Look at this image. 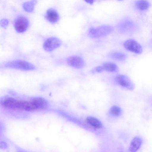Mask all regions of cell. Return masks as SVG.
Listing matches in <instances>:
<instances>
[{
    "label": "cell",
    "instance_id": "obj_1",
    "mask_svg": "<svg viewBox=\"0 0 152 152\" xmlns=\"http://www.w3.org/2000/svg\"><path fill=\"white\" fill-rule=\"evenodd\" d=\"M3 66L7 68L25 71L33 70L35 69V66L31 63L21 60H15L9 61L5 63Z\"/></svg>",
    "mask_w": 152,
    "mask_h": 152
},
{
    "label": "cell",
    "instance_id": "obj_2",
    "mask_svg": "<svg viewBox=\"0 0 152 152\" xmlns=\"http://www.w3.org/2000/svg\"><path fill=\"white\" fill-rule=\"evenodd\" d=\"M111 26L104 25L96 27H91L88 30V34L91 37L96 38L106 36L113 30Z\"/></svg>",
    "mask_w": 152,
    "mask_h": 152
},
{
    "label": "cell",
    "instance_id": "obj_3",
    "mask_svg": "<svg viewBox=\"0 0 152 152\" xmlns=\"http://www.w3.org/2000/svg\"><path fill=\"white\" fill-rule=\"evenodd\" d=\"M0 104L3 107L8 109L22 110V100H18L11 97L6 96L1 99Z\"/></svg>",
    "mask_w": 152,
    "mask_h": 152
},
{
    "label": "cell",
    "instance_id": "obj_4",
    "mask_svg": "<svg viewBox=\"0 0 152 152\" xmlns=\"http://www.w3.org/2000/svg\"><path fill=\"white\" fill-rule=\"evenodd\" d=\"M14 25L15 28L17 32L22 33L28 29L29 25V21L26 17L19 15L15 20Z\"/></svg>",
    "mask_w": 152,
    "mask_h": 152
},
{
    "label": "cell",
    "instance_id": "obj_5",
    "mask_svg": "<svg viewBox=\"0 0 152 152\" xmlns=\"http://www.w3.org/2000/svg\"><path fill=\"white\" fill-rule=\"evenodd\" d=\"M117 27L120 32L126 34L133 31L135 29L136 26L133 21L128 19H125L118 23Z\"/></svg>",
    "mask_w": 152,
    "mask_h": 152
},
{
    "label": "cell",
    "instance_id": "obj_6",
    "mask_svg": "<svg viewBox=\"0 0 152 152\" xmlns=\"http://www.w3.org/2000/svg\"><path fill=\"white\" fill-rule=\"evenodd\" d=\"M115 80L118 84L128 90H132L134 88V84L126 75H118L115 77Z\"/></svg>",
    "mask_w": 152,
    "mask_h": 152
},
{
    "label": "cell",
    "instance_id": "obj_7",
    "mask_svg": "<svg viewBox=\"0 0 152 152\" xmlns=\"http://www.w3.org/2000/svg\"><path fill=\"white\" fill-rule=\"evenodd\" d=\"M62 43L61 41L56 37L48 38L44 42L43 47L47 51L51 52L59 47Z\"/></svg>",
    "mask_w": 152,
    "mask_h": 152
},
{
    "label": "cell",
    "instance_id": "obj_8",
    "mask_svg": "<svg viewBox=\"0 0 152 152\" xmlns=\"http://www.w3.org/2000/svg\"><path fill=\"white\" fill-rule=\"evenodd\" d=\"M124 46L126 50L136 54H140L142 51L141 45L133 39H129L125 41Z\"/></svg>",
    "mask_w": 152,
    "mask_h": 152
},
{
    "label": "cell",
    "instance_id": "obj_9",
    "mask_svg": "<svg viewBox=\"0 0 152 152\" xmlns=\"http://www.w3.org/2000/svg\"><path fill=\"white\" fill-rule=\"evenodd\" d=\"M29 101L31 102L34 111L45 109L48 106V101L41 97H33L31 98Z\"/></svg>",
    "mask_w": 152,
    "mask_h": 152
},
{
    "label": "cell",
    "instance_id": "obj_10",
    "mask_svg": "<svg viewBox=\"0 0 152 152\" xmlns=\"http://www.w3.org/2000/svg\"><path fill=\"white\" fill-rule=\"evenodd\" d=\"M66 61L69 66L76 68H82L84 65V62L83 59L77 56H71L67 59Z\"/></svg>",
    "mask_w": 152,
    "mask_h": 152
},
{
    "label": "cell",
    "instance_id": "obj_11",
    "mask_svg": "<svg viewBox=\"0 0 152 152\" xmlns=\"http://www.w3.org/2000/svg\"><path fill=\"white\" fill-rule=\"evenodd\" d=\"M47 20L50 23L54 24L59 20L60 17L58 12L53 8H50L47 11L46 14Z\"/></svg>",
    "mask_w": 152,
    "mask_h": 152
},
{
    "label": "cell",
    "instance_id": "obj_12",
    "mask_svg": "<svg viewBox=\"0 0 152 152\" xmlns=\"http://www.w3.org/2000/svg\"><path fill=\"white\" fill-rule=\"evenodd\" d=\"M142 139L139 137H134L131 142L128 152H137L142 143Z\"/></svg>",
    "mask_w": 152,
    "mask_h": 152
},
{
    "label": "cell",
    "instance_id": "obj_13",
    "mask_svg": "<svg viewBox=\"0 0 152 152\" xmlns=\"http://www.w3.org/2000/svg\"><path fill=\"white\" fill-rule=\"evenodd\" d=\"M87 123L93 128L99 129L102 127L101 122L97 118L92 116L88 117L86 118Z\"/></svg>",
    "mask_w": 152,
    "mask_h": 152
},
{
    "label": "cell",
    "instance_id": "obj_14",
    "mask_svg": "<svg viewBox=\"0 0 152 152\" xmlns=\"http://www.w3.org/2000/svg\"><path fill=\"white\" fill-rule=\"evenodd\" d=\"M104 71L110 72H115L118 70V67L115 63L111 62H105L102 66Z\"/></svg>",
    "mask_w": 152,
    "mask_h": 152
},
{
    "label": "cell",
    "instance_id": "obj_15",
    "mask_svg": "<svg viewBox=\"0 0 152 152\" xmlns=\"http://www.w3.org/2000/svg\"><path fill=\"white\" fill-rule=\"evenodd\" d=\"M36 0H31L23 3L22 7L23 9L28 12H32L34 10L35 6L37 3Z\"/></svg>",
    "mask_w": 152,
    "mask_h": 152
},
{
    "label": "cell",
    "instance_id": "obj_16",
    "mask_svg": "<svg viewBox=\"0 0 152 152\" xmlns=\"http://www.w3.org/2000/svg\"><path fill=\"white\" fill-rule=\"evenodd\" d=\"M110 58L118 61H123L125 60L126 58L124 54L120 52H113L110 53L108 55Z\"/></svg>",
    "mask_w": 152,
    "mask_h": 152
},
{
    "label": "cell",
    "instance_id": "obj_17",
    "mask_svg": "<svg viewBox=\"0 0 152 152\" xmlns=\"http://www.w3.org/2000/svg\"><path fill=\"white\" fill-rule=\"evenodd\" d=\"M135 5L137 8L141 10H145L148 9L150 5L149 3L145 0L137 1Z\"/></svg>",
    "mask_w": 152,
    "mask_h": 152
},
{
    "label": "cell",
    "instance_id": "obj_18",
    "mask_svg": "<svg viewBox=\"0 0 152 152\" xmlns=\"http://www.w3.org/2000/svg\"><path fill=\"white\" fill-rule=\"evenodd\" d=\"M109 113L113 116H118L121 113V108L116 105H113L111 107L109 110Z\"/></svg>",
    "mask_w": 152,
    "mask_h": 152
},
{
    "label": "cell",
    "instance_id": "obj_19",
    "mask_svg": "<svg viewBox=\"0 0 152 152\" xmlns=\"http://www.w3.org/2000/svg\"><path fill=\"white\" fill-rule=\"evenodd\" d=\"M9 23L7 19H2L0 20V26L2 28H7Z\"/></svg>",
    "mask_w": 152,
    "mask_h": 152
},
{
    "label": "cell",
    "instance_id": "obj_20",
    "mask_svg": "<svg viewBox=\"0 0 152 152\" xmlns=\"http://www.w3.org/2000/svg\"><path fill=\"white\" fill-rule=\"evenodd\" d=\"M95 71L97 72L100 73L104 71L103 68L102 66H99L96 68L95 69Z\"/></svg>",
    "mask_w": 152,
    "mask_h": 152
},
{
    "label": "cell",
    "instance_id": "obj_21",
    "mask_svg": "<svg viewBox=\"0 0 152 152\" xmlns=\"http://www.w3.org/2000/svg\"><path fill=\"white\" fill-rule=\"evenodd\" d=\"M7 147L6 143L3 141H1L0 143V147L2 149H5Z\"/></svg>",
    "mask_w": 152,
    "mask_h": 152
},
{
    "label": "cell",
    "instance_id": "obj_22",
    "mask_svg": "<svg viewBox=\"0 0 152 152\" xmlns=\"http://www.w3.org/2000/svg\"><path fill=\"white\" fill-rule=\"evenodd\" d=\"M85 1L90 4H92L94 1V0H86Z\"/></svg>",
    "mask_w": 152,
    "mask_h": 152
},
{
    "label": "cell",
    "instance_id": "obj_23",
    "mask_svg": "<svg viewBox=\"0 0 152 152\" xmlns=\"http://www.w3.org/2000/svg\"><path fill=\"white\" fill-rule=\"evenodd\" d=\"M1 126L0 124V129H1Z\"/></svg>",
    "mask_w": 152,
    "mask_h": 152
},
{
    "label": "cell",
    "instance_id": "obj_24",
    "mask_svg": "<svg viewBox=\"0 0 152 152\" xmlns=\"http://www.w3.org/2000/svg\"></svg>",
    "mask_w": 152,
    "mask_h": 152
}]
</instances>
